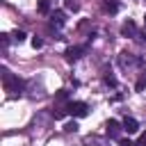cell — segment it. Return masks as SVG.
<instances>
[{
	"label": "cell",
	"mask_w": 146,
	"mask_h": 146,
	"mask_svg": "<svg viewBox=\"0 0 146 146\" xmlns=\"http://www.w3.org/2000/svg\"><path fill=\"white\" fill-rule=\"evenodd\" d=\"M2 84H5V91H9V94H21L23 91V80L18 75H14L9 68H2Z\"/></svg>",
	"instance_id": "1"
},
{
	"label": "cell",
	"mask_w": 146,
	"mask_h": 146,
	"mask_svg": "<svg viewBox=\"0 0 146 146\" xmlns=\"http://www.w3.org/2000/svg\"><path fill=\"white\" fill-rule=\"evenodd\" d=\"M66 110H68V114H71V116H75V119H82V116H87V114H89V105H87V103H82V100H68Z\"/></svg>",
	"instance_id": "2"
},
{
	"label": "cell",
	"mask_w": 146,
	"mask_h": 146,
	"mask_svg": "<svg viewBox=\"0 0 146 146\" xmlns=\"http://www.w3.org/2000/svg\"><path fill=\"white\" fill-rule=\"evenodd\" d=\"M119 64H121L123 68H130V66H144L141 57H135V55H130V52H121V55H119Z\"/></svg>",
	"instance_id": "3"
},
{
	"label": "cell",
	"mask_w": 146,
	"mask_h": 146,
	"mask_svg": "<svg viewBox=\"0 0 146 146\" xmlns=\"http://www.w3.org/2000/svg\"><path fill=\"white\" fill-rule=\"evenodd\" d=\"M105 132H107V137L119 139V137H121V132H123V123H119V121L110 119V121H107V125H105Z\"/></svg>",
	"instance_id": "4"
},
{
	"label": "cell",
	"mask_w": 146,
	"mask_h": 146,
	"mask_svg": "<svg viewBox=\"0 0 146 146\" xmlns=\"http://www.w3.org/2000/svg\"><path fill=\"white\" fill-rule=\"evenodd\" d=\"M121 34H123V36H130V39H137V36H139V30H137V25H135L132 21H125V23L121 25Z\"/></svg>",
	"instance_id": "5"
},
{
	"label": "cell",
	"mask_w": 146,
	"mask_h": 146,
	"mask_svg": "<svg viewBox=\"0 0 146 146\" xmlns=\"http://www.w3.org/2000/svg\"><path fill=\"white\" fill-rule=\"evenodd\" d=\"M84 52H87V46H71V48L66 50V59H68V62H75V59H80Z\"/></svg>",
	"instance_id": "6"
},
{
	"label": "cell",
	"mask_w": 146,
	"mask_h": 146,
	"mask_svg": "<svg viewBox=\"0 0 146 146\" xmlns=\"http://www.w3.org/2000/svg\"><path fill=\"white\" fill-rule=\"evenodd\" d=\"M139 130V123H137V119H132V116H125L123 119V132H128V135H135Z\"/></svg>",
	"instance_id": "7"
},
{
	"label": "cell",
	"mask_w": 146,
	"mask_h": 146,
	"mask_svg": "<svg viewBox=\"0 0 146 146\" xmlns=\"http://www.w3.org/2000/svg\"><path fill=\"white\" fill-rule=\"evenodd\" d=\"M135 89H137V91H144V89H146V66H141V73H139V78H137V82H135Z\"/></svg>",
	"instance_id": "8"
},
{
	"label": "cell",
	"mask_w": 146,
	"mask_h": 146,
	"mask_svg": "<svg viewBox=\"0 0 146 146\" xmlns=\"http://www.w3.org/2000/svg\"><path fill=\"white\" fill-rule=\"evenodd\" d=\"M103 9L110 11V14H116V11H119V5H116L114 0H105V2H103Z\"/></svg>",
	"instance_id": "9"
},
{
	"label": "cell",
	"mask_w": 146,
	"mask_h": 146,
	"mask_svg": "<svg viewBox=\"0 0 146 146\" xmlns=\"http://www.w3.org/2000/svg\"><path fill=\"white\" fill-rule=\"evenodd\" d=\"M50 21H52L55 25H64V21H66V16H64V11H55V14L50 16Z\"/></svg>",
	"instance_id": "10"
},
{
	"label": "cell",
	"mask_w": 146,
	"mask_h": 146,
	"mask_svg": "<svg viewBox=\"0 0 146 146\" xmlns=\"http://www.w3.org/2000/svg\"><path fill=\"white\" fill-rule=\"evenodd\" d=\"M36 9H39V14H50V0H39Z\"/></svg>",
	"instance_id": "11"
},
{
	"label": "cell",
	"mask_w": 146,
	"mask_h": 146,
	"mask_svg": "<svg viewBox=\"0 0 146 146\" xmlns=\"http://www.w3.org/2000/svg\"><path fill=\"white\" fill-rule=\"evenodd\" d=\"M55 100H57V103H66V100H68V91H66V89H59L57 96H55Z\"/></svg>",
	"instance_id": "12"
},
{
	"label": "cell",
	"mask_w": 146,
	"mask_h": 146,
	"mask_svg": "<svg viewBox=\"0 0 146 146\" xmlns=\"http://www.w3.org/2000/svg\"><path fill=\"white\" fill-rule=\"evenodd\" d=\"M64 7H66L68 11H78V9H80V5H78V0H64Z\"/></svg>",
	"instance_id": "13"
},
{
	"label": "cell",
	"mask_w": 146,
	"mask_h": 146,
	"mask_svg": "<svg viewBox=\"0 0 146 146\" xmlns=\"http://www.w3.org/2000/svg\"><path fill=\"white\" fill-rule=\"evenodd\" d=\"M11 39H14V41H18V43H21V41H25V32H23V30H16V32L11 34Z\"/></svg>",
	"instance_id": "14"
},
{
	"label": "cell",
	"mask_w": 146,
	"mask_h": 146,
	"mask_svg": "<svg viewBox=\"0 0 146 146\" xmlns=\"http://www.w3.org/2000/svg\"><path fill=\"white\" fill-rule=\"evenodd\" d=\"M64 130H66V132H75V130H78V123H75V121H68V123L64 125Z\"/></svg>",
	"instance_id": "15"
},
{
	"label": "cell",
	"mask_w": 146,
	"mask_h": 146,
	"mask_svg": "<svg viewBox=\"0 0 146 146\" xmlns=\"http://www.w3.org/2000/svg\"><path fill=\"white\" fill-rule=\"evenodd\" d=\"M32 46H34V48H41V46H43V41H41L39 36H34V39H32Z\"/></svg>",
	"instance_id": "16"
},
{
	"label": "cell",
	"mask_w": 146,
	"mask_h": 146,
	"mask_svg": "<svg viewBox=\"0 0 146 146\" xmlns=\"http://www.w3.org/2000/svg\"><path fill=\"white\" fill-rule=\"evenodd\" d=\"M105 82H107V84H112V87H116V80H114V75H105Z\"/></svg>",
	"instance_id": "17"
},
{
	"label": "cell",
	"mask_w": 146,
	"mask_h": 146,
	"mask_svg": "<svg viewBox=\"0 0 146 146\" xmlns=\"http://www.w3.org/2000/svg\"><path fill=\"white\" fill-rule=\"evenodd\" d=\"M119 146H137V144H132L130 139H119Z\"/></svg>",
	"instance_id": "18"
},
{
	"label": "cell",
	"mask_w": 146,
	"mask_h": 146,
	"mask_svg": "<svg viewBox=\"0 0 146 146\" xmlns=\"http://www.w3.org/2000/svg\"><path fill=\"white\" fill-rule=\"evenodd\" d=\"M137 146H146V132H141V137H139V141H137Z\"/></svg>",
	"instance_id": "19"
},
{
	"label": "cell",
	"mask_w": 146,
	"mask_h": 146,
	"mask_svg": "<svg viewBox=\"0 0 146 146\" xmlns=\"http://www.w3.org/2000/svg\"><path fill=\"white\" fill-rule=\"evenodd\" d=\"M144 25H146V16H144Z\"/></svg>",
	"instance_id": "20"
}]
</instances>
